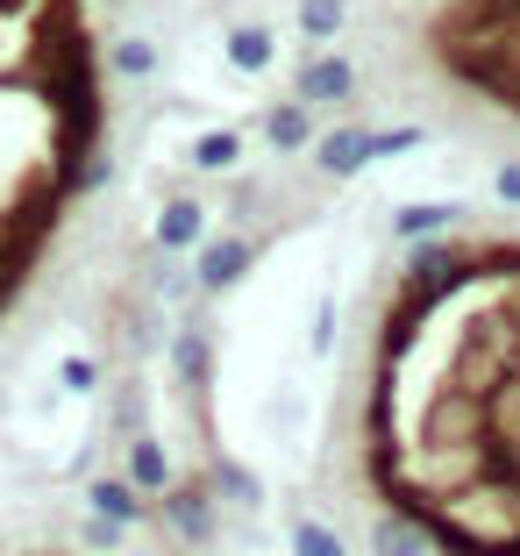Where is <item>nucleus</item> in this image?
Masks as SVG:
<instances>
[{
  "label": "nucleus",
  "instance_id": "nucleus-4",
  "mask_svg": "<svg viewBox=\"0 0 520 556\" xmlns=\"http://www.w3.org/2000/svg\"><path fill=\"white\" fill-rule=\"evenodd\" d=\"M150 236H157L164 257H179V250H200V236H207V207H200L193 193H172V200L157 207V229H150Z\"/></svg>",
  "mask_w": 520,
  "mask_h": 556
},
{
  "label": "nucleus",
  "instance_id": "nucleus-6",
  "mask_svg": "<svg viewBox=\"0 0 520 556\" xmlns=\"http://www.w3.org/2000/svg\"><path fill=\"white\" fill-rule=\"evenodd\" d=\"M58 386H65V393H93V386H100V364L93 357H65V364H58Z\"/></svg>",
  "mask_w": 520,
  "mask_h": 556
},
{
  "label": "nucleus",
  "instance_id": "nucleus-1",
  "mask_svg": "<svg viewBox=\"0 0 520 556\" xmlns=\"http://www.w3.org/2000/svg\"><path fill=\"white\" fill-rule=\"evenodd\" d=\"M328 485L371 556H520V214H399L350 321Z\"/></svg>",
  "mask_w": 520,
  "mask_h": 556
},
{
  "label": "nucleus",
  "instance_id": "nucleus-3",
  "mask_svg": "<svg viewBox=\"0 0 520 556\" xmlns=\"http://www.w3.org/2000/svg\"><path fill=\"white\" fill-rule=\"evenodd\" d=\"M86 507H93L100 521H122V528H143V521H150V500H143V492H136L122 471L86 478Z\"/></svg>",
  "mask_w": 520,
  "mask_h": 556
},
{
  "label": "nucleus",
  "instance_id": "nucleus-5",
  "mask_svg": "<svg viewBox=\"0 0 520 556\" xmlns=\"http://www.w3.org/2000/svg\"><path fill=\"white\" fill-rule=\"evenodd\" d=\"M122 478H129L143 500H157V492L172 485L179 471H172V450H164L157 435H143V428H136V435H129V457H122Z\"/></svg>",
  "mask_w": 520,
  "mask_h": 556
},
{
  "label": "nucleus",
  "instance_id": "nucleus-2",
  "mask_svg": "<svg viewBox=\"0 0 520 556\" xmlns=\"http://www.w3.org/2000/svg\"><path fill=\"white\" fill-rule=\"evenodd\" d=\"M392 50L449 122L520 150V0H407Z\"/></svg>",
  "mask_w": 520,
  "mask_h": 556
}]
</instances>
